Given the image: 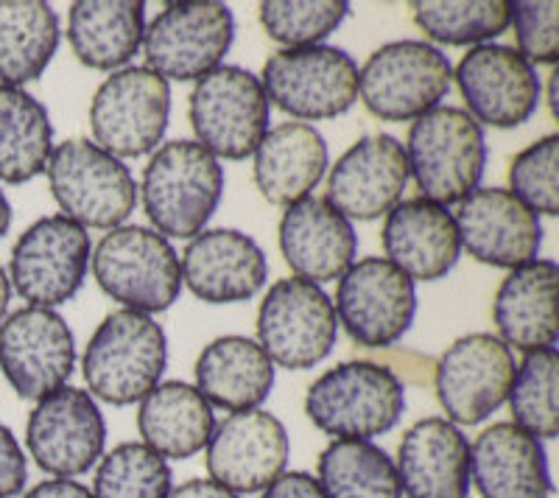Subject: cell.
Listing matches in <instances>:
<instances>
[{"mask_svg":"<svg viewBox=\"0 0 559 498\" xmlns=\"http://www.w3.org/2000/svg\"><path fill=\"white\" fill-rule=\"evenodd\" d=\"M381 244L389 263L423 283L448 277L462 256L453 213L423 197L406 199L386 213Z\"/></svg>","mask_w":559,"mask_h":498,"instance_id":"d4e9b609","label":"cell"},{"mask_svg":"<svg viewBox=\"0 0 559 498\" xmlns=\"http://www.w3.org/2000/svg\"><path fill=\"white\" fill-rule=\"evenodd\" d=\"M406 412V387L376 361H344L319 376L306 415L333 440H372L392 431Z\"/></svg>","mask_w":559,"mask_h":498,"instance_id":"3957f363","label":"cell"},{"mask_svg":"<svg viewBox=\"0 0 559 498\" xmlns=\"http://www.w3.org/2000/svg\"><path fill=\"white\" fill-rule=\"evenodd\" d=\"M59 14L43 0L0 3V84L37 82L59 48Z\"/></svg>","mask_w":559,"mask_h":498,"instance_id":"1f68e13d","label":"cell"},{"mask_svg":"<svg viewBox=\"0 0 559 498\" xmlns=\"http://www.w3.org/2000/svg\"><path fill=\"white\" fill-rule=\"evenodd\" d=\"M414 23L431 45H487L509 28V0H417L412 3Z\"/></svg>","mask_w":559,"mask_h":498,"instance_id":"e575fe53","label":"cell"},{"mask_svg":"<svg viewBox=\"0 0 559 498\" xmlns=\"http://www.w3.org/2000/svg\"><path fill=\"white\" fill-rule=\"evenodd\" d=\"M76 367V342L64 317L53 308L26 306L0 322V370L12 390L39 401L68 387Z\"/></svg>","mask_w":559,"mask_h":498,"instance_id":"e0dca14e","label":"cell"},{"mask_svg":"<svg viewBox=\"0 0 559 498\" xmlns=\"http://www.w3.org/2000/svg\"><path fill=\"white\" fill-rule=\"evenodd\" d=\"M559 356L551 351L526 353L515 367V381L509 390L512 423L537 440H554L559 435Z\"/></svg>","mask_w":559,"mask_h":498,"instance_id":"d590c367","label":"cell"},{"mask_svg":"<svg viewBox=\"0 0 559 498\" xmlns=\"http://www.w3.org/2000/svg\"><path fill=\"white\" fill-rule=\"evenodd\" d=\"M254 186L269 205L288 208L311 197L328 171V143L311 123L272 127L254 149Z\"/></svg>","mask_w":559,"mask_h":498,"instance_id":"83f0119b","label":"cell"},{"mask_svg":"<svg viewBox=\"0 0 559 498\" xmlns=\"http://www.w3.org/2000/svg\"><path fill=\"white\" fill-rule=\"evenodd\" d=\"M317 471L324 498H403L394 460L372 440H333Z\"/></svg>","mask_w":559,"mask_h":498,"instance_id":"836d02e7","label":"cell"},{"mask_svg":"<svg viewBox=\"0 0 559 498\" xmlns=\"http://www.w3.org/2000/svg\"><path fill=\"white\" fill-rule=\"evenodd\" d=\"M336 339V308L322 286L283 277L269 288L258 311V345L272 365L311 370L331 356Z\"/></svg>","mask_w":559,"mask_h":498,"instance_id":"7c38bea8","label":"cell"},{"mask_svg":"<svg viewBox=\"0 0 559 498\" xmlns=\"http://www.w3.org/2000/svg\"><path fill=\"white\" fill-rule=\"evenodd\" d=\"M559 3L554 0H518L509 26H515L518 48L526 62L554 64L559 59Z\"/></svg>","mask_w":559,"mask_h":498,"instance_id":"ab89813d","label":"cell"},{"mask_svg":"<svg viewBox=\"0 0 559 498\" xmlns=\"http://www.w3.org/2000/svg\"><path fill=\"white\" fill-rule=\"evenodd\" d=\"M216 426L213 406L199 395L193 383H157L138 412V428L143 446L157 451L163 460H191L207 448Z\"/></svg>","mask_w":559,"mask_h":498,"instance_id":"4dcf8cb0","label":"cell"},{"mask_svg":"<svg viewBox=\"0 0 559 498\" xmlns=\"http://www.w3.org/2000/svg\"><path fill=\"white\" fill-rule=\"evenodd\" d=\"M9 227H12V205H9L7 193L0 191V238L7 236Z\"/></svg>","mask_w":559,"mask_h":498,"instance_id":"bcb514c9","label":"cell"},{"mask_svg":"<svg viewBox=\"0 0 559 498\" xmlns=\"http://www.w3.org/2000/svg\"><path fill=\"white\" fill-rule=\"evenodd\" d=\"M193 387L218 410H261V403L272 395L274 365L254 339L218 336L199 353Z\"/></svg>","mask_w":559,"mask_h":498,"instance_id":"f1b7e54d","label":"cell"},{"mask_svg":"<svg viewBox=\"0 0 559 498\" xmlns=\"http://www.w3.org/2000/svg\"><path fill=\"white\" fill-rule=\"evenodd\" d=\"M45 174L62 216L84 230H115L138 205L132 171L123 161L84 138L59 143Z\"/></svg>","mask_w":559,"mask_h":498,"instance_id":"8992f818","label":"cell"},{"mask_svg":"<svg viewBox=\"0 0 559 498\" xmlns=\"http://www.w3.org/2000/svg\"><path fill=\"white\" fill-rule=\"evenodd\" d=\"M280 252L297 277L308 283H333L356 263L358 236L328 199L308 197L288 205L280 218Z\"/></svg>","mask_w":559,"mask_h":498,"instance_id":"603a6c76","label":"cell"},{"mask_svg":"<svg viewBox=\"0 0 559 498\" xmlns=\"http://www.w3.org/2000/svg\"><path fill=\"white\" fill-rule=\"evenodd\" d=\"M140 193L152 230L191 241L222 205L224 168L197 141L163 143L143 168Z\"/></svg>","mask_w":559,"mask_h":498,"instance_id":"6da1fadb","label":"cell"},{"mask_svg":"<svg viewBox=\"0 0 559 498\" xmlns=\"http://www.w3.org/2000/svg\"><path fill=\"white\" fill-rule=\"evenodd\" d=\"M93 275L102 292L127 311H168L182 294V266L166 236L140 224H121L93 249Z\"/></svg>","mask_w":559,"mask_h":498,"instance_id":"5b68a950","label":"cell"},{"mask_svg":"<svg viewBox=\"0 0 559 498\" xmlns=\"http://www.w3.org/2000/svg\"><path fill=\"white\" fill-rule=\"evenodd\" d=\"M168 365L166 331L148 313L121 311L104 317L90 336L82 372L90 395L112 406H129L148 395Z\"/></svg>","mask_w":559,"mask_h":498,"instance_id":"7a4b0ae2","label":"cell"},{"mask_svg":"<svg viewBox=\"0 0 559 498\" xmlns=\"http://www.w3.org/2000/svg\"><path fill=\"white\" fill-rule=\"evenodd\" d=\"M453 79L464 98V112L481 127L515 129L537 112L543 84L534 64L509 45H476L459 59Z\"/></svg>","mask_w":559,"mask_h":498,"instance_id":"ac0fdd59","label":"cell"},{"mask_svg":"<svg viewBox=\"0 0 559 498\" xmlns=\"http://www.w3.org/2000/svg\"><path fill=\"white\" fill-rule=\"evenodd\" d=\"M515 356L496 333H467L437 361L433 390L453 426H478L507 403Z\"/></svg>","mask_w":559,"mask_h":498,"instance_id":"5bb4252c","label":"cell"},{"mask_svg":"<svg viewBox=\"0 0 559 498\" xmlns=\"http://www.w3.org/2000/svg\"><path fill=\"white\" fill-rule=\"evenodd\" d=\"M23 498H93V490L76 479H45Z\"/></svg>","mask_w":559,"mask_h":498,"instance_id":"7bdbcfd3","label":"cell"},{"mask_svg":"<svg viewBox=\"0 0 559 498\" xmlns=\"http://www.w3.org/2000/svg\"><path fill=\"white\" fill-rule=\"evenodd\" d=\"M26 446L39 471L57 479H76L96 467L107 446V423L96 398L79 387L39 398L28 415Z\"/></svg>","mask_w":559,"mask_h":498,"instance_id":"2e32d148","label":"cell"},{"mask_svg":"<svg viewBox=\"0 0 559 498\" xmlns=\"http://www.w3.org/2000/svg\"><path fill=\"white\" fill-rule=\"evenodd\" d=\"M171 121V84L146 64H129L104 79L90 104L93 143L112 157L157 152Z\"/></svg>","mask_w":559,"mask_h":498,"instance_id":"ba28073f","label":"cell"},{"mask_svg":"<svg viewBox=\"0 0 559 498\" xmlns=\"http://www.w3.org/2000/svg\"><path fill=\"white\" fill-rule=\"evenodd\" d=\"M199 146L224 161H247L269 132L272 104L261 79L238 64H222L199 79L188 104Z\"/></svg>","mask_w":559,"mask_h":498,"instance_id":"9c48e42d","label":"cell"},{"mask_svg":"<svg viewBox=\"0 0 559 498\" xmlns=\"http://www.w3.org/2000/svg\"><path fill=\"white\" fill-rule=\"evenodd\" d=\"M182 286L210 306L252 300L266 286L269 261L261 244L241 230H202L182 252Z\"/></svg>","mask_w":559,"mask_h":498,"instance_id":"7402d4cb","label":"cell"},{"mask_svg":"<svg viewBox=\"0 0 559 498\" xmlns=\"http://www.w3.org/2000/svg\"><path fill=\"white\" fill-rule=\"evenodd\" d=\"M168 498H241V496L227 490V487H222L213 479H191V482H185V485L174 487Z\"/></svg>","mask_w":559,"mask_h":498,"instance_id":"ee69618b","label":"cell"},{"mask_svg":"<svg viewBox=\"0 0 559 498\" xmlns=\"http://www.w3.org/2000/svg\"><path fill=\"white\" fill-rule=\"evenodd\" d=\"M261 498H324V493L311 473L286 471L261 493Z\"/></svg>","mask_w":559,"mask_h":498,"instance_id":"b9f144b4","label":"cell"},{"mask_svg":"<svg viewBox=\"0 0 559 498\" xmlns=\"http://www.w3.org/2000/svg\"><path fill=\"white\" fill-rule=\"evenodd\" d=\"M269 104L297 121H328L358 102V64L333 45L283 48L263 64Z\"/></svg>","mask_w":559,"mask_h":498,"instance_id":"30bf717a","label":"cell"},{"mask_svg":"<svg viewBox=\"0 0 559 498\" xmlns=\"http://www.w3.org/2000/svg\"><path fill=\"white\" fill-rule=\"evenodd\" d=\"M210 479L233 493H263L286 473L292 442L272 412H233L213 426L207 440Z\"/></svg>","mask_w":559,"mask_h":498,"instance_id":"d6986e66","label":"cell"},{"mask_svg":"<svg viewBox=\"0 0 559 498\" xmlns=\"http://www.w3.org/2000/svg\"><path fill=\"white\" fill-rule=\"evenodd\" d=\"M336 320L361 347H392L417 313V288L386 258H361L338 277Z\"/></svg>","mask_w":559,"mask_h":498,"instance_id":"9a60e30c","label":"cell"},{"mask_svg":"<svg viewBox=\"0 0 559 498\" xmlns=\"http://www.w3.org/2000/svg\"><path fill=\"white\" fill-rule=\"evenodd\" d=\"M51 152L53 127L45 104L28 90L0 84V182H32L45 174Z\"/></svg>","mask_w":559,"mask_h":498,"instance_id":"d6a6232c","label":"cell"},{"mask_svg":"<svg viewBox=\"0 0 559 498\" xmlns=\"http://www.w3.org/2000/svg\"><path fill=\"white\" fill-rule=\"evenodd\" d=\"M453 64L426 39L381 45L358 71V96L376 118L389 123L417 121L451 93Z\"/></svg>","mask_w":559,"mask_h":498,"instance_id":"52a82bcc","label":"cell"},{"mask_svg":"<svg viewBox=\"0 0 559 498\" xmlns=\"http://www.w3.org/2000/svg\"><path fill=\"white\" fill-rule=\"evenodd\" d=\"M28 482V460L23 446L12 435L7 423H0V498H12L23 493Z\"/></svg>","mask_w":559,"mask_h":498,"instance_id":"60d3db41","label":"cell"},{"mask_svg":"<svg viewBox=\"0 0 559 498\" xmlns=\"http://www.w3.org/2000/svg\"><path fill=\"white\" fill-rule=\"evenodd\" d=\"M168 460L143 442H121L98 460L93 498H168L171 496Z\"/></svg>","mask_w":559,"mask_h":498,"instance_id":"8d00e7d4","label":"cell"},{"mask_svg":"<svg viewBox=\"0 0 559 498\" xmlns=\"http://www.w3.org/2000/svg\"><path fill=\"white\" fill-rule=\"evenodd\" d=\"M236 39V17L227 3H171L146 26V68L166 82H199L216 68Z\"/></svg>","mask_w":559,"mask_h":498,"instance_id":"8fae6325","label":"cell"},{"mask_svg":"<svg viewBox=\"0 0 559 498\" xmlns=\"http://www.w3.org/2000/svg\"><path fill=\"white\" fill-rule=\"evenodd\" d=\"M349 14L344 0H266L258 9L263 32L269 39L286 48L322 45Z\"/></svg>","mask_w":559,"mask_h":498,"instance_id":"74e56055","label":"cell"},{"mask_svg":"<svg viewBox=\"0 0 559 498\" xmlns=\"http://www.w3.org/2000/svg\"><path fill=\"white\" fill-rule=\"evenodd\" d=\"M462 249L478 263L518 269L537 261L543 247V222L507 188H476L453 213Z\"/></svg>","mask_w":559,"mask_h":498,"instance_id":"44dd1931","label":"cell"},{"mask_svg":"<svg viewBox=\"0 0 559 498\" xmlns=\"http://www.w3.org/2000/svg\"><path fill=\"white\" fill-rule=\"evenodd\" d=\"M557 281L559 269L548 258L512 269L492 300L498 339L512 351L537 353L557 345Z\"/></svg>","mask_w":559,"mask_h":498,"instance_id":"4316f807","label":"cell"},{"mask_svg":"<svg viewBox=\"0 0 559 498\" xmlns=\"http://www.w3.org/2000/svg\"><path fill=\"white\" fill-rule=\"evenodd\" d=\"M146 3L140 0H79L68 14V43L93 71H121L143 48Z\"/></svg>","mask_w":559,"mask_h":498,"instance_id":"f546056e","label":"cell"},{"mask_svg":"<svg viewBox=\"0 0 559 498\" xmlns=\"http://www.w3.org/2000/svg\"><path fill=\"white\" fill-rule=\"evenodd\" d=\"M93 241L76 222L43 216L17 238L9 261V283L37 308H57L73 300L87 277Z\"/></svg>","mask_w":559,"mask_h":498,"instance_id":"4fadbf2b","label":"cell"},{"mask_svg":"<svg viewBox=\"0 0 559 498\" xmlns=\"http://www.w3.org/2000/svg\"><path fill=\"white\" fill-rule=\"evenodd\" d=\"M9 300H12V283H9L7 269L0 266V322H3V317H7Z\"/></svg>","mask_w":559,"mask_h":498,"instance_id":"f6af8a7d","label":"cell"},{"mask_svg":"<svg viewBox=\"0 0 559 498\" xmlns=\"http://www.w3.org/2000/svg\"><path fill=\"white\" fill-rule=\"evenodd\" d=\"M557 163H559V138L546 134L534 141L523 152L515 154L509 166V188L528 211L537 216H557L559 213V188H557Z\"/></svg>","mask_w":559,"mask_h":498,"instance_id":"f35d334b","label":"cell"},{"mask_svg":"<svg viewBox=\"0 0 559 498\" xmlns=\"http://www.w3.org/2000/svg\"><path fill=\"white\" fill-rule=\"evenodd\" d=\"M471 482L481 498H551V473L543 440L496 423L471 446Z\"/></svg>","mask_w":559,"mask_h":498,"instance_id":"484cf974","label":"cell"},{"mask_svg":"<svg viewBox=\"0 0 559 498\" xmlns=\"http://www.w3.org/2000/svg\"><path fill=\"white\" fill-rule=\"evenodd\" d=\"M397 479L408 498L471 496V442L448 417H423L397 448Z\"/></svg>","mask_w":559,"mask_h":498,"instance_id":"cb8c5ba5","label":"cell"},{"mask_svg":"<svg viewBox=\"0 0 559 498\" xmlns=\"http://www.w3.org/2000/svg\"><path fill=\"white\" fill-rule=\"evenodd\" d=\"M403 149L419 197L442 208L471 197L487 166L484 129L462 107L439 104L419 116Z\"/></svg>","mask_w":559,"mask_h":498,"instance_id":"277c9868","label":"cell"},{"mask_svg":"<svg viewBox=\"0 0 559 498\" xmlns=\"http://www.w3.org/2000/svg\"><path fill=\"white\" fill-rule=\"evenodd\" d=\"M406 149L392 134H369L328 174V202L349 222H376L401 205L408 188Z\"/></svg>","mask_w":559,"mask_h":498,"instance_id":"ffe728a7","label":"cell"}]
</instances>
